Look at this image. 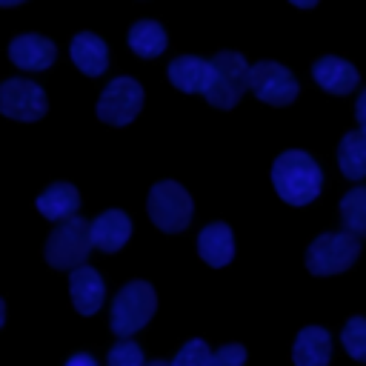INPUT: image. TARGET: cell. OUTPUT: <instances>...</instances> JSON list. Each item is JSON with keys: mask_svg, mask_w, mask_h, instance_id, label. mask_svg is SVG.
<instances>
[{"mask_svg": "<svg viewBox=\"0 0 366 366\" xmlns=\"http://www.w3.org/2000/svg\"><path fill=\"white\" fill-rule=\"evenodd\" d=\"M272 183L280 200H286L289 206H306L320 194L323 172L306 152L292 149L272 163Z\"/></svg>", "mask_w": 366, "mask_h": 366, "instance_id": "6da1fadb", "label": "cell"}, {"mask_svg": "<svg viewBox=\"0 0 366 366\" xmlns=\"http://www.w3.org/2000/svg\"><path fill=\"white\" fill-rule=\"evenodd\" d=\"M209 63H212V74H209V86H206V94L203 97L212 106H217V109L237 106L240 94L249 89L252 66L237 51H220Z\"/></svg>", "mask_w": 366, "mask_h": 366, "instance_id": "7a4b0ae2", "label": "cell"}, {"mask_svg": "<svg viewBox=\"0 0 366 366\" xmlns=\"http://www.w3.org/2000/svg\"><path fill=\"white\" fill-rule=\"evenodd\" d=\"M154 309H157L154 289H152L149 283H143V280H132V283H126V286L117 292V297H114V303H112L109 326H112V332H114L117 337L126 340L129 335L140 332V329L152 320Z\"/></svg>", "mask_w": 366, "mask_h": 366, "instance_id": "3957f363", "label": "cell"}, {"mask_svg": "<svg viewBox=\"0 0 366 366\" xmlns=\"http://www.w3.org/2000/svg\"><path fill=\"white\" fill-rule=\"evenodd\" d=\"M92 246H94V240H92V223H86L83 217L74 214V217L63 220L51 232V237L46 243V260L54 269H77L89 257Z\"/></svg>", "mask_w": 366, "mask_h": 366, "instance_id": "277c9868", "label": "cell"}, {"mask_svg": "<svg viewBox=\"0 0 366 366\" xmlns=\"http://www.w3.org/2000/svg\"><path fill=\"white\" fill-rule=\"evenodd\" d=\"M357 254H360V243L352 232H329L312 240L306 252V266L312 274L326 277V274L346 272Z\"/></svg>", "mask_w": 366, "mask_h": 366, "instance_id": "5b68a950", "label": "cell"}, {"mask_svg": "<svg viewBox=\"0 0 366 366\" xmlns=\"http://www.w3.org/2000/svg\"><path fill=\"white\" fill-rule=\"evenodd\" d=\"M149 217L163 232H183L192 220V197L174 180H160L149 189Z\"/></svg>", "mask_w": 366, "mask_h": 366, "instance_id": "8992f818", "label": "cell"}, {"mask_svg": "<svg viewBox=\"0 0 366 366\" xmlns=\"http://www.w3.org/2000/svg\"><path fill=\"white\" fill-rule=\"evenodd\" d=\"M140 106H143L140 83L132 77H114L97 100V117L109 126H126L137 117Z\"/></svg>", "mask_w": 366, "mask_h": 366, "instance_id": "52a82bcc", "label": "cell"}, {"mask_svg": "<svg viewBox=\"0 0 366 366\" xmlns=\"http://www.w3.org/2000/svg\"><path fill=\"white\" fill-rule=\"evenodd\" d=\"M249 89L269 106H286L297 97V80L289 69H283L274 60H260L257 66H252V77H249Z\"/></svg>", "mask_w": 366, "mask_h": 366, "instance_id": "ba28073f", "label": "cell"}, {"mask_svg": "<svg viewBox=\"0 0 366 366\" xmlns=\"http://www.w3.org/2000/svg\"><path fill=\"white\" fill-rule=\"evenodd\" d=\"M49 103H46V94L37 83L31 80H23V77H14V80H6L0 86V112L11 120H40L46 114Z\"/></svg>", "mask_w": 366, "mask_h": 366, "instance_id": "9c48e42d", "label": "cell"}, {"mask_svg": "<svg viewBox=\"0 0 366 366\" xmlns=\"http://www.w3.org/2000/svg\"><path fill=\"white\" fill-rule=\"evenodd\" d=\"M9 57L17 69L23 71H46L54 57H57V49L49 37H40V34H20L11 40L9 46Z\"/></svg>", "mask_w": 366, "mask_h": 366, "instance_id": "30bf717a", "label": "cell"}, {"mask_svg": "<svg viewBox=\"0 0 366 366\" xmlns=\"http://www.w3.org/2000/svg\"><path fill=\"white\" fill-rule=\"evenodd\" d=\"M312 77L323 92H332V94H349V92H355V86L360 80V74L352 63H346L340 57H332V54L315 60Z\"/></svg>", "mask_w": 366, "mask_h": 366, "instance_id": "8fae6325", "label": "cell"}, {"mask_svg": "<svg viewBox=\"0 0 366 366\" xmlns=\"http://www.w3.org/2000/svg\"><path fill=\"white\" fill-rule=\"evenodd\" d=\"M69 292H71V303L80 315H94L100 306H103V295H106V286L100 280V274L92 269V266H77L71 269L69 274Z\"/></svg>", "mask_w": 366, "mask_h": 366, "instance_id": "7c38bea8", "label": "cell"}, {"mask_svg": "<svg viewBox=\"0 0 366 366\" xmlns=\"http://www.w3.org/2000/svg\"><path fill=\"white\" fill-rule=\"evenodd\" d=\"M332 357V337L323 326H306L300 329L295 349H292V360L295 366H329Z\"/></svg>", "mask_w": 366, "mask_h": 366, "instance_id": "4fadbf2b", "label": "cell"}, {"mask_svg": "<svg viewBox=\"0 0 366 366\" xmlns=\"http://www.w3.org/2000/svg\"><path fill=\"white\" fill-rule=\"evenodd\" d=\"M209 74H212V63L203 60V57L183 54V57H174L169 63V80H172V86H177L186 94H194V92L197 94H206Z\"/></svg>", "mask_w": 366, "mask_h": 366, "instance_id": "5bb4252c", "label": "cell"}, {"mask_svg": "<svg viewBox=\"0 0 366 366\" xmlns=\"http://www.w3.org/2000/svg\"><path fill=\"white\" fill-rule=\"evenodd\" d=\"M132 234V220L120 209H109L92 220V240L103 252H117Z\"/></svg>", "mask_w": 366, "mask_h": 366, "instance_id": "9a60e30c", "label": "cell"}, {"mask_svg": "<svg viewBox=\"0 0 366 366\" xmlns=\"http://www.w3.org/2000/svg\"><path fill=\"white\" fill-rule=\"evenodd\" d=\"M80 209V194H77V189L71 186V183H63V180H57V183H51L49 189H43L40 192V197H37V212L43 214V217H49V220H69V217H74V212Z\"/></svg>", "mask_w": 366, "mask_h": 366, "instance_id": "2e32d148", "label": "cell"}, {"mask_svg": "<svg viewBox=\"0 0 366 366\" xmlns=\"http://www.w3.org/2000/svg\"><path fill=\"white\" fill-rule=\"evenodd\" d=\"M69 51H71L74 66H77L83 74H89V77L103 74V71H106V66H109L106 43H103L97 34H92V31H80V34L71 40Z\"/></svg>", "mask_w": 366, "mask_h": 366, "instance_id": "e0dca14e", "label": "cell"}, {"mask_svg": "<svg viewBox=\"0 0 366 366\" xmlns=\"http://www.w3.org/2000/svg\"><path fill=\"white\" fill-rule=\"evenodd\" d=\"M197 252L209 266H226L234 257V240L232 229L226 223H209L197 234Z\"/></svg>", "mask_w": 366, "mask_h": 366, "instance_id": "ac0fdd59", "label": "cell"}, {"mask_svg": "<svg viewBox=\"0 0 366 366\" xmlns=\"http://www.w3.org/2000/svg\"><path fill=\"white\" fill-rule=\"evenodd\" d=\"M337 166L349 180L366 177V132H349L337 146Z\"/></svg>", "mask_w": 366, "mask_h": 366, "instance_id": "d6986e66", "label": "cell"}, {"mask_svg": "<svg viewBox=\"0 0 366 366\" xmlns=\"http://www.w3.org/2000/svg\"><path fill=\"white\" fill-rule=\"evenodd\" d=\"M129 46L137 57H157L166 49V31L154 20H140L129 29Z\"/></svg>", "mask_w": 366, "mask_h": 366, "instance_id": "ffe728a7", "label": "cell"}, {"mask_svg": "<svg viewBox=\"0 0 366 366\" xmlns=\"http://www.w3.org/2000/svg\"><path fill=\"white\" fill-rule=\"evenodd\" d=\"M340 220L355 237H366V186H355L340 200Z\"/></svg>", "mask_w": 366, "mask_h": 366, "instance_id": "44dd1931", "label": "cell"}, {"mask_svg": "<svg viewBox=\"0 0 366 366\" xmlns=\"http://www.w3.org/2000/svg\"><path fill=\"white\" fill-rule=\"evenodd\" d=\"M340 343L355 360L366 363V317H349L340 332Z\"/></svg>", "mask_w": 366, "mask_h": 366, "instance_id": "7402d4cb", "label": "cell"}, {"mask_svg": "<svg viewBox=\"0 0 366 366\" xmlns=\"http://www.w3.org/2000/svg\"><path fill=\"white\" fill-rule=\"evenodd\" d=\"M209 360H212L209 346L200 337H194V340L183 343V349L177 352V357L169 366H209Z\"/></svg>", "mask_w": 366, "mask_h": 366, "instance_id": "603a6c76", "label": "cell"}, {"mask_svg": "<svg viewBox=\"0 0 366 366\" xmlns=\"http://www.w3.org/2000/svg\"><path fill=\"white\" fill-rule=\"evenodd\" d=\"M106 366H146V360H143V352H140L137 343L123 340V343L112 346V352L106 357Z\"/></svg>", "mask_w": 366, "mask_h": 366, "instance_id": "cb8c5ba5", "label": "cell"}, {"mask_svg": "<svg viewBox=\"0 0 366 366\" xmlns=\"http://www.w3.org/2000/svg\"><path fill=\"white\" fill-rule=\"evenodd\" d=\"M246 363V349L240 343H226L217 352H212L209 366H243Z\"/></svg>", "mask_w": 366, "mask_h": 366, "instance_id": "d4e9b609", "label": "cell"}, {"mask_svg": "<svg viewBox=\"0 0 366 366\" xmlns=\"http://www.w3.org/2000/svg\"><path fill=\"white\" fill-rule=\"evenodd\" d=\"M355 114H357L360 132H366V92H360V97H357V103H355Z\"/></svg>", "mask_w": 366, "mask_h": 366, "instance_id": "484cf974", "label": "cell"}, {"mask_svg": "<svg viewBox=\"0 0 366 366\" xmlns=\"http://www.w3.org/2000/svg\"><path fill=\"white\" fill-rule=\"evenodd\" d=\"M66 366H97V363H94V357H92V355H74Z\"/></svg>", "mask_w": 366, "mask_h": 366, "instance_id": "4316f807", "label": "cell"}, {"mask_svg": "<svg viewBox=\"0 0 366 366\" xmlns=\"http://www.w3.org/2000/svg\"><path fill=\"white\" fill-rule=\"evenodd\" d=\"M289 3H292V6H297V9H312L317 0H289Z\"/></svg>", "mask_w": 366, "mask_h": 366, "instance_id": "83f0119b", "label": "cell"}, {"mask_svg": "<svg viewBox=\"0 0 366 366\" xmlns=\"http://www.w3.org/2000/svg\"><path fill=\"white\" fill-rule=\"evenodd\" d=\"M3 317H6V303L0 300V326H3Z\"/></svg>", "mask_w": 366, "mask_h": 366, "instance_id": "f1b7e54d", "label": "cell"}, {"mask_svg": "<svg viewBox=\"0 0 366 366\" xmlns=\"http://www.w3.org/2000/svg\"><path fill=\"white\" fill-rule=\"evenodd\" d=\"M17 3H23V0H0V6H17Z\"/></svg>", "mask_w": 366, "mask_h": 366, "instance_id": "f546056e", "label": "cell"}, {"mask_svg": "<svg viewBox=\"0 0 366 366\" xmlns=\"http://www.w3.org/2000/svg\"><path fill=\"white\" fill-rule=\"evenodd\" d=\"M146 366H169V363H163V360H152V363H146Z\"/></svg>", "mask_w": 366, "mask_h": 366, "instance_id": "4dcf8cb0", "label": "cell"}]
</instances>
